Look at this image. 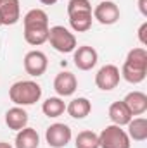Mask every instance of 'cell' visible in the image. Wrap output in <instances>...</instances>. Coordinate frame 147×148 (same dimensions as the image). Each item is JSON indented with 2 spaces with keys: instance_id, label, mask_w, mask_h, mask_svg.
I'll use <instances>...</instances> for the list:
<instances>
[{
  "instance_id": "7402d4cb",
  "label": "cell",
  "mask_w": 147,
  "mask_h": 148,
  "mask_svg": "<svg viewBox=\"0 0 147 148\" xmlns=\"http://www.w3.org/2000/svg\"><path fill=\"white\" fill-rule=\"evenodd\" d=\"M47 38H49V28L47 29H24V40L33 47L43 45Z\"/></svg>"
},
{
  "instance_id": "d4e9b609",
  "label": "cell",
  "mask_w": 147,
  "mask_h": 148,
  "mask_svg": "<svg viewBox=\"0 0 147 148\" xmlns=\"http://www.w3.org/2000/svg\"><path fill=\"white\" fill-rule=\"evenodd\" d=\"M139 10L144 17H147V0H139Z\"/></svg>"
},
{
  "instance_id": "4fadbf2b",
  "label": "cell",
  "mask_w": 147,
  "mask_h": 148,
  "mask_svg": "<svg viewBox=\"0 0 147 148\" xmlns=\"http://www.w3.org/2000/svg\"><path fill=\"white\" fill-rule=\"evenodd\" d=\"M123 103L126 105L132 115H142L147 110V95L142 91H132L125 97Z\"/></svg>"
},
{
  "instance_id": "8992f818",
  "label": "cell",
  "mask_w": 147,
  "mask_h": 148,
  "mask_svg": "<svg viewBox=\"0 0 147 148\" xmlns=\"http://www.w3.org/2000/svg\"><path fill=\"white\" fill-rule=\"evenodd\" d=\"M119 77H121L119 69L114 64H106L95 74V84L102 91H111L119 84Z\"/></svg>"
},
{
  "instance_id": "5bb4252c",
  "label": "cell",
  "mask_w": 147,
  "mask_h": 148,
  "mask_svg": "<svg viewBox=\"0 0 147 148\" xmlns=\"http://www.w3.org/2000/svg\"><path fill=\"white\" fill-rule=\"evenodd\" d=\"M5 124L9 126V129L14 131H21L23 127H26L28 124V112L23 107H12L5 112Z\"/></svg>"
},
{
  "instance_id": "277c9868",
  "label": "cell",
  "mask_w": 147,
  "mask_h": 148,
  "mask_svg": "<svg viewBox=\"0 0 147 148\" xmlns=\"http://www.w3.org/2000/svg\"><path fill=\"white\" fill-rule=\"evenodd\" d=\"M47 41H50L54 50H57L61 53H69V52H74V48H76V36L64 26L49 28Z\"/></svg>"
},
{
  "instance_id": "52a82bcc",
  "label": "cell",
  "mask_w": 147,
  "mask_h": 148,
  "mask_svg": "<svg viewBox=\"0 0 147 148\" xmlns=\"http://www.w3.org/2000/svg\"><path fill=\"white\" fill-rule=\"evenodd\" d=\"M94 19H97L101 24L111 26L114 23H118L119 19V9L114 2L111 0H102L95 9H94Z\"/></svg>"
},
{
  "instance_id": "9a60e30c",
  "label": "cell",
  "mask_w": 147,
  "mask_h": 148,
  "mask_svg": "<svg viewBox=\"0 0 147 148\" xmlns=\"http://www.w3.org/2000/svg\"><path fill=\"white\" fill-rule=\"evenodd\" d=\"M38 145H40V136H38L37 129L26 126L21 131H17L16 148H38Z\"/></svg>"
},
{
  "instance_id": "5b68a950",
  "label": "cell",
  "mask_w": 147,
  "mask_h": 148,
  "mask_svg": "<svg viewBox=\"0 0 147 148\" xmlns=\"http://www.w3.org/2000/svg\"><path fill=\"white\" fill-rule=\"evenodd\" d=\"M71 136H73L71 127L62 122H55V124L49 126V129L45 133V140H47L49 147L52 148H64L71 141Z\"/></svg>"
},
{
  "instance_id": "ac0fdd59",
  "label": "cell",
  "mask_w": 147,
  "mask_h": 148,
  "mask_svg": "<svg viewBox=\"0 0 147 148\" xmlns=\"http://www.w3.org/2000/svg\"><path fill=\"white\" fill-rule=\"evenodd\" d=\"M66 110H68V114L73 119H85L90 114V110H92V103H90V100L80 97V98H74V100L69 102V105L66 107Z\"/></svg>"
},
{
  "instance_id": "7a4b0ae2",
  "label": "cell",
  "mask_w": 147,
  "mask_h": 148,
  "mask_svg": "<svg viewBox=\"0 0 147 148\" xmlns=\"http://www.w3.org/2000/svg\"><path fill=\"white\" fill-rule=\"evenodd\" d=\"M9 98L17 107L33 105L42 98V86L35 81H17L10 86Z\"/></svg>"
},
{
  "instance_id": "d6986e66",
  "label": "cell",
  "mask_w": 147,
  "mask_h": 148,
  "mask_svg": "<svg viewBox=\"0 0 147 148\" xmlns=\"http://www.w3.org/2000/svg\"><path fill=\"white\" fill-rule=\"evenodd\" d=\"M92 12H74L69 14V26L76 33H85L92 28Z\"/></svg>"
},
{
  "instance_id": "2e32d148",
  "label": "cell",
  "mask_w": 147,
  "mask_h": 148,
  "mask_svg": "<svg viewBox=\"0 0 147 148\" xmlns=\"http://www.w3.org/2000/svg\"><path fill=\"white\" fill-rule=\"evenodd\" d=\"M132 117L133 115L126 109V105L123 103V100L121 102H114L109 107V119H111V122L116 124V126H126L132 121Z\"/></svg>"
},
{
  "instance_id": "ba28073f",
  "label": "cell",
  "mask_w": 147,
  "mask_h": 148,
  "mask_svg": "<svg viewBox=\"0 0 147 148\" xmlns=\"http://www.w3.org/2000/svg\"><path fill=\"white\" fill-rule=\"evenodd\" d=\"M47 66H49L47 55L40 50H31L24 57V71L30 76H35V77L42 76L47 71Z\"/></svg>"
},
{
  "instance_id": "6da1fadb",
  "label": "cell",
  "mask_w": 147,
  "mask_h": 148,
  "mask_svg": "<svg viewBox=\"0 0 147 148\" xmlns=\"http://www.w3.org/2000/svg\"><path fill=\"white\" fill-rule=\"evenodd\" d=\"M121 76L125 77V81L132 83V84H139L146 79L147 76V50L144 47L133 48L128 52L126 60L123 64Z\"/></svg>"
},
{
  "instance_id": "4316f807",
  "label": "cell",
  "mask_w": 147,
  "mask_h": 148,
  "mask_svg": "<svg viewBox=\"0 0 147 148\" xmlns=\"http://www.w3.org/2000/svg\"><path fill=\"white\" fill-rule=\"evenodd\" d=\"M0 148H12L9 143H5V141H0Z\"/></svg>"
},
{
  "instance_id": "30bf717a",
  "label": "cell",
  "mask_w": 147,
  "mask_h": 148,
  "mask_svg": "<svg viewBox=\"0 0 147 148\" xmlns=\"http://www.w3.org/2000/svg\"><path fill=\"white\" fill-rule=\"evenodd\" d=\"M78 88V81L73 73H59L54 79V90L59 97H71Z\"/></svg>"
},
{
  "instance_id": "603a6c76",
  "label": "cell",
  "mask_w": 147,
  "mask_h": 148,
  "mask_svg": "<svg viewBox=\"0 0 147 148\" xmlns=\"http://www.w3.org/2000/svg\"><path fill=\"white\" fill-rule=\"evenodd\" d=\"M74 12H92V3L88 0H69L68 2V16Z\"/></svg>"
},
{
  "instance_id": "44dd1931",
  "label": "cell",
  "mask_w": 147,
  "mask_h": 148,
  "mask_svg": "<svg viewBox=\"0 0 147 148\" xmlns=\"http://www.w3.org/2000/svg\"><path fill=\"white\" fill-rule=\"evenodd\" d=\"M76 148H99V134L94 131H81L74 140Z\"/></svg>"
},
{
  "instance_id": "7c38bea8",
  "label": "cell",
  "mask_w": 147,
  "mask_h": 148,
  "mask_svg": "<svg viewBox=\"0 0 147 148\" xmlns=\"http://www.w3.org/2000/svg\"><path fill=\"white\" fill-rule=\"evenodd\" d=\"M23 23H24V29H47L49 28V16L42 9H31L26 12Z\"/></svg>"
},
{
  "instance_id": "cb8c5ba5",
  "label": "cell",
  "mask_w": 147,
  "mask_h": 148,
  "mask_svg": "<svg viewBox=\"0 0 147 148\" xmlns=\"http://www.w3.org/2000/svg\"><path fill=\"white\" fill-rule=\"evenodd\" d=\"M139 40H140V43H142L144 47L147 45V21L142 23V26L139 28Z\"/></svg>"
},
{
  "instance_id": "3957f363",
  "label": "cell",
  "mask_w": 147,
  "mask_h": 148,
  "mask_svg": "<svg viewBox=\"0 0 147 148\" xmlns=\"http://www.w3.org/2000/svg\"><path fill=\"white\" fill-rule=\"evenodd\" d=\"M99 148H130V138L121 126H106L99 134Z\"/></svg>"
},
{
  "instance_id": "8fae6325",
  "label": "cell",
  "mask_w": 147,
  "mask_h": 148,
  "mask_svg": "<svg viewBox=\"0 0 147 148\" xmlns=\"http://www.w3.org/2000/svg\"><path fill=\"white\" fill-rule=\"evenodd\" d=\"M21 17L19 0H0V19L2 26H12Z\"/></svg>"
},
{
  "instance_id": "83f0119b",
  "label": "cell",
  "mask_w": 147,
  "mask_h": 148,
  "mask_svg": "<svg viewBox=\"0 0 147 148\" xmlns=\"http://www.w3.org/2000/svg\"><path fill=\"white\" fill-rule=\"evenodd\" d=\"M0 26H2V19H0Z\"/></svg>"
},
{
  "instance_id": "9c48e42d",
  "label": "cell",
  "mask_w": 147,
  "mask_h": 148,
  "mask_svg": "<svg viewBox=\"0 0 147 148\" xmlns=\"http://www.w3.org/2000/svg\"><path fill=\"white\" fill-rule=\"evenodd\" d=\"M73 60H74V66L80 71H90L92 67H95V64L99 60V55H97V50L94 47L83 45V47H78L74 50Z\"/></svg>"
},
{
  "instance_id": "484cf974",
  "label": "cell",
  "mask_w": 147,
  "mask_h": 148,
  "mask_svg": "<svg viewBox=\"0 0 147 148\" xmlns=\"http://www.w3.org/2000/svg\"><path fill=\"white\" fill-rule=\"evenodd\" d=\"M40 2H42L43 5H54V3H55L57 0H40Z\"/></svg>"
},
{
  "instance_id": "ffe728a7",
  "label": "cell",
  "mask_w": 147,
  "mask_h": 148,
  "mask_svg": "<svg viewBox=\"0 0 147 148\" xmlns=\"http://www.w3.org/2000/svg\"><path fill=\"white\" fill-rule=\"evenodd\" d=\"M42 110H43V114L47 117H59V115H62L64 110H66V103L59 97H50V98H47L43 102Z\"/></svg>"
},
{
  "instance_id": "e0dca14e",
  "label": "cell",
  "mask_w": 147,
  "mask_h": 148,
  "mask_svg": "<svg viewBox=\"0 0 147 148\" xmlns=\"http://www.w3.org/2000/svg\"><path fill=\"white\" fill-rule=\"evenodd\" d=\"M128 126V138L135 141H144L147 140V119L144 117H132V121L126 124Z\"/></svg>"
}]
</instances>
